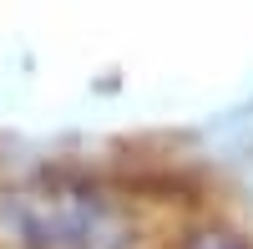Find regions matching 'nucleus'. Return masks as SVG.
<instances>
[{
  "label": "nucleus",
  "mask_w": 253,
  "mask_h": 249,
  "mask_svg": "<svg viewBox=\"0 0 253 249\" xmlns=\"http://www.w3.org/2000/svg\"><path fill=\"white\" fill-rule=\"evenodd\" d=\"M5 229L20 239V249H126L132 229L107 198L71 183H41L5 198Z\"/></svg>",
  "instance_id": "obj_1"
},
{
  "label": "nucleus",
  "mask_w": 253,
  "mask_h": 249,
  "mask_svg": "<svg viewBox=\"0 0 253 249\" xmlns=\"http://www.w3.org/2000/svg\"><path fill=\"white\" fill-rule=\"evenodd\" d=\"M187 249H248V244L238 234H228V229H203V234L187 239Z\"/></svg>",
  "instance_id": "obj_2"
}]
</instances>
